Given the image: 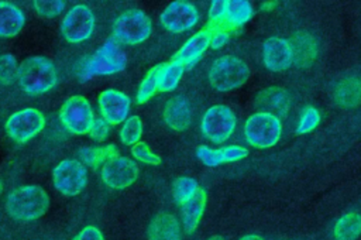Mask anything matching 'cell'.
Segmentation results:
<instances>
[{"label":"cell","instance_id":"obj_1","mask_svg":"<svg viewBox=\"0 0 361 240\" xmlns=\"http://www.w3.org/2000/svg\"><path fill=\"white\" fill-rule=\"evenodd\" d=\"M49 208L48 193L38 185H24L8 193L6 200L7 213L20 222L35 220Z\"/></svg>","mask_w":361,"mask_h":240},{"label":"cell","instance_id":"obj_2","mask_svg":"<svg viewBox=\"0 0 361 240\" xmlns=\"http://www.w3.org/2000/svg\"><path fill=\"white\" fill-rule=\"evenodd\" d=\"M17 80L28 95L45 93L58 82L55 64L45 56H30L20 64Z\"/></svg>","mask_w":361,"mask_h":240},{"label":"cell","instance_id":"obj_3","mask_svg":"<svg viewBox=\"0 0 361 240\" xmlns=\"http://www.w3.org/2000/svg\"><path fill=\"white\" fill-rule=\"evenodd\" d=\"M248 78V65L234 55H224L217 58L209 69V82L219 92L237 89L244 85Z\"/></svg>","mask_w":361,"mask_h":240},{"label":"cell","instance_id":"obj_4","mask_svg":"<svg viewBox=\"0 0 361 240\" xmlns=\"http://www.w3.org/2000/svg\"><path fill=\"white\" fill-rule=\"evenodd\" d=\"M126 55L120 49L114 38L107 40L92 56H89L80 69L82 79H89L93 75H111L126 68Z\"/></svg>","mask_w":361,"mask_h":240},{"label":"cell","instance_id":"obj_5","mask_svg":"<svg viewBox=\"0 0 361 240\" xmlns=\"http://www.w3.org/2000/svg\"><path fill=\"white\" fill-rule=\"evenodd\" d=\"M152 31L151 18L138 8L124 11L113 25V38L126 45H135L145 41Z\"/></svg>","mask_w":361,"mask_h":240},{"label":"cell","instance_id":"obj_6","mask_svg":"<svg viewBox=\"0 0 361 240\" xmlns=\"http://www.w3.org/2000/svg\"><path fill=\"white\" fill-rule=\"evenodd\" d=\"M282 133L281 120L269 113L258 112L250 116L244 124V136L248 144L257 148H268L278 143Z\"/></svg>","mask_w":361,"mask_h":240},{"label":"cell","instance_id":"obj_7","mask_svg":"<svg viewBox=\"0 0 361 240\" xmlns=\"http://www.w3.org/2000/svg\"><path fill=\"white\" fill-rule=\"evenodd\" d=\"M59 119L65 128L73 134L89 133L96 120L90 103L80 95L65 100L59 112Z\"/></svg>","mask_w":361,"mask_h":240},{"label":"cell","instance_id":"obj_8","mask_svg":"<svg viewBox=\"0 0 361 240\" xmlns=\"http://www.w3.org/2000/svg\"><path fill=\"white\" fill-rule=\"evenodd\" d=\"M200 127L206 138L220 144L233 134L235 128V116L230 107L224 104H214L203 114Z\"/></svg>","mask_w":361,"mask_h":240},{"label":"cell","instance_id":"obj_9","mask_svg":"<svg viewBox=\"0 0 361 240\" xmlns=\"http://www.w3.org/2000/svg\"><path fill=\"white\" fill-rule=\"evenodd\" d=\"M52 181L55 188L66 196L80 193L87 182V172L85 165L78 160H63L52 171Z\"/></svg>","mask_w":361,"mask_h":240},{"label":"cell","instance_id":"obj_10","mask_svg":"<svg viewBox=\"0 0 361 240\" xmlns=\"http://www.w3.org/2000/svg\"><path fill=\"white\" fill-rule=\"evenodd\" d=\"M45 126V117L37 109L28 107L13 113L6 121V131L17 143H25L35 137Z\"/></svg>","mask_w":361,"mask_h":240},{"label":"cell","instance_id":"obj_11","mask_svg":"<svg viewBox=\"0 0 361 240\" xmlns=\"http://www.w3.org/2000/svg\"><path fill=\"white\" fill-rule=\"evenodd\" d=\"M94 28L93 11L85 4L73 6L61 23V32L69 42H82L87 40Z\"/></svg>","mask_w":361,"mask_h":240},{"label":"cell","instance_id":"obj_12","mask_svg":"<svg viewBox=\"0 0 361 240\" xmlns=\"http://www.w3.org/2000/svg\"><path fill=\"white\" fill-rule=\"evenodd\" d=\"M138 176L137 164L128 157L117 155L107 161L102 168L103 182L113 189H124L135 182Z\"/></svg>","mask_w":361,"mask_h":240},{"label":"cell","instance_id":"obj_13","mask_svg":"<svg viewBox=\"0 0 361 240\" xmlns=\"http://www.w3.org/2000/svg\"><path fill=\"white\" fill-rule=\"evenodd\" d=\"M199 20L197 8L183 0L172 1L161 14V24L171 32H183L192 28Z\"/></svg>","mask_w":361,"mask_h":240},{"label":"cell","instance_id":"obj_14","mask_svg":"<svg viewBox=\"0 0 361 240\" xmlns=\"http://www.w3.org/2000/svg\"><path fill=\"white\" fill-rule=\"evenodd\" d=\"M99 109L102 117L109 124H118L128 119L130 99L120 90L107 89L99 95Z\"/></svg>","mask_w":361,"mask_h":240},{"label":"cell","instance_id":"obj_15","mask_svg":"<svg viewBox=\"0 0 361 240\" xmlns=\"http://www.w3.org/2000/svg\"><path fill=\"white\" fill-rule=\"evenodd\" d=\"M262 59L265 66L272 72H282L293 62L292 48L288 40L271 37L262 45Z\"/></svg>","mask_w":361,"mask_h":240},{"label":"cell","instance_id":"obj_16","mask_svg":"<svg viewBox=\"0 0 361 240\" xmlns=\"http://www.w3.org/2000/svg\"><path fill=\"white\" fill-rule=\"evenodd\" d=\"M212 35H213V30L212 28H204L197 31L195 35H192L182 47L175 54L173 61H178L180 64H183L185 66H190L192 64H195L202 55L203 52L210 47V41H212Z\"/></svg>","mask_w":361,"mask_h":240},{"label":"cell","instance_id":"obj_17","mask_svg":"<svg viewBox=\"0 0 361 240\" xmlns=\"http://www.w3.org/2000/svg\"><path fill=\"white\" fill-rule=\"evenodd\" d=\"M293 64L298 68H309L317 58V41L316 38L305 31H298L292 35L290 41Z\"/></svg>","mask_w":361,"mask_h":240},{"label":"cell","instance_id":"obj_18","mask_svg":"<svg viewBox=\"0 0 361 240\" xmlns=\"http://www.w3.org/2000/svg\"><path fill=\"white\" fill-rule=\"evenodd\" d=\"M162 116L169 128L176 131L186 130L192 121V110L189 102L180 95L171 97L164 107Z\"/></svg>","mask_w":361,"mask_h":240},{"label":"cell","instance_id":"obj_19","mask_svg":"<svg viewBox=\"0 0 361 240\" xmlns=\"http://www.w3.org/2000/svg\"><path fill=\"white\" fill-rule=\"evenodd\" d=\"M257 104L261 112L279 117L286 116L290 104L289 93L278 86H271L257 95Z\"/></svg>","mask_w":361,"mask_h":240},{"label":"cell","instance_id":"obj_20","mask_svg":"<svg viewBox=\"0 0 361 240\" xmlns=\"http://www.w3.org/2000/svg\"><path fill=\"white\" fill-rule=\"evenodd\" d=\"M148 240H180V226L175 216L161 213L148 226Z\"/></svg>","mask_w":361,"mask_h":240},{"label":"cell","instance_id":"obj_21","mask_svg":"<svg viewBox=\"0 0 361 240\" xmlns=\"http://www.w3.org/2000/svg\"><path fill=\"white\" fill-rule=\"evenodd\" d=\"M24 13L8 1H0V37L10 38L17 35L24 27Z\"/></svg>","mask_w":361,"mask_h":240},{"label":"cell","instance_id":"obj_22","mask_svg":"<svg viewBox=\"0 0 361 240\" xmlns=\"http://www.w3.org/2000/svg\"><path fill=\"white\" fill-rule=\"evenodd\" d=\"M334 102L344 109L357 107L361 103V79L351 76L340 80L334 89Z\"/></svg>","mask_w":361,"mask_h":240},{"label":"cell","instance_id":"obj_23","mask_svg":"<svg viewBox=\"0 0 361 240\" xmlns=\"http://www.w3.org/2000/svg\"><path fill=\"white\" fill-rule=\"evenodd\" d=\"M206 192L204 189L199 188L197 192L190 198L186 203L182 205V223L186 233H193L200 222V217L204 212L206 206Z\"/></svg>","mask_w":361,"mask_h":240},{"label":"cell","instance_id":"obj_24","mask_svg":"<svg viewBox=\"0 0 361 240\" xmlns=\"http://www.w3.org/2000/svg\"><path fill=\"white\" fill-rule=\"evenodd\" d=\"M252 16V7L250 1L245 0H227L226 14L223 21V30L228 31L231 28L240 27L247 23Z\"/></svg>","mask_w":361,"mask_h":240},{"label":"cell","instance_id":"obj_25","mask_svg":"<svg viewBox=\"0 0 361 240\" xmlns=\"http://www.w3.org/2000/svg\"><path fill=\"white\" fill-rule=\"evenodd\" d=\"M336 240H357L361 236V215L357 212L343 215L334 224Z\"/></svg>","mask_w":361,"mask_h":240},{"label":"cell","instance_id":"obj_26","mask_svg":"<svg viewBox=\"0 0 361 240\" xmlns=\"http://www.w3.org/2000/svg\"><path fill=\"white\" fill-rule=\"evenodd\" d=\"M185 68L186 66L183 64L173 59L171 62L162 64L159 71V78H158V90L161 92L173 90L178 86Z\"/></svg>","mask_w":361,"mask_h":240},{"label":"cell","instance_id":"obj_27","mask_svg":"<svg viewBox=\"0 0 361 240\" xmlns=\"http://www.w3.org/2000/svg\"><path fill=\"white\" fill-rule=\"evenodd\" d=\"M79 155L86 165L96 168L100 162L106 164L111 158L117 157V147L114 144H109L106 147H86L80 150Z\"/></svg>","mask_w":361,"mask_h":240},{"label":"cell","instance_id":"obj_28","mask_svg":"<svg viewBox=\"0 0 361 240\" xmlns=\"http://www.w3.org/2000/svg\"><path fill=\"white\" fill-rule=\"evenodd\" d=\"M142 136V121L138 116H130L121 130H120V140L126 145H135L140 143V138Z\"/></svg>","mask_w":361,"mask_h":240},{"label":"cell","instance_id":"obj_29","mask_svg":"<svg viewBox=\"0 0 361 240\" xmlns=\"http://www.w3.org/2000/svg\"><path fill=\"white\" fill-rule=\"evenodd\" d=\"M199 185L190 176H180L173 182V199L180 206L186 203L197 192Z\"/></svg>","mask_w":361,"mask_h":240},{"label":"cell","instance_id":"obj_30","mask_svg":"<svg viewBox=\"0 0 361 240\" xmlns=\"http://www.w3.org/2000/svg\"><path fill=\"white\" fill-rule=\"evenodd\" d=\"M162 65L154 66L142 79L138 88L137 93V102L138 103H145L157 90H158V78H159V71Z\"/></svg>","mask_w":361,"mask_h":240},{"label":"cell","instance_id":"obj_31","mask_svg":"<svg viewBox=\"0 0 361 240\" xmlns=\"http://www.w3.org/2000/svg\"><path fill=\"white\" fill-rule=\"evenodd\" d=\"M18 66L16 58L11 54L0 55V83L11 85L18 76Z\"/></svg>","mask_w":361,"mask_h":240},{"label":"cell","instance_id":"obj_32","mask_svg":"<svg viewBox=\"0 0 361 240\" xmlns=\"http://www.w3.org/2000/svg\"><path fill=\"white\" fill-rule=\"evenodd\" d=\"M34 8L35 11L45 18L56 17L59 16L65 8V1L62 0H34Z\"/></svg>","mask_w":361,"mask_h":240},{"label":"cell","instance_id":"obj_33","mask_svg":"<svg viewBox=\"0 0 361 240\" xmlns=\"http://www.w3.org/2000/svg\"><path fill=\"white\" fill-rule=\"evenodd\" d=\"M320 123V113L316 107L313 106H307L303 109L299 123H298V133L299 134H305L312 131L313 128L317 127V124Z\"/></svg>","mask_w":361,"mask_h":240},{"label":"cell","instance_id":"obj_34","mask_svg":"<svg viewBox=\"0 0 361 240\" xmlns=\"http://www.w3.org/2000/svg\"><path fill=\"white\" fill-rule=\"evenodd\" d=\"M196 157L207 167H216L220 164H224V157L220 150H213L206 145H199L196 148Z\"/></svg>","mask_w":361,"mask_h":240},{"label":"cell","instance_id":"obj_35","mask_svg":"<svg viewBox=\"0 0 361 240\" xmlns=\"http://www.w3.org/2000/svg\"><path fill=\"white\" fill-rule=\"evenodd\" d=\"M131 152H133V155L137 161H141L144 164H149V165H159L161 164V158L142 141L133 145Z\"/></svg>","mask_w":361,"mask_h":240},{"label":"cell","instance_id":"obj_36","mask_svg":"<svg viewBox=\"0 0 361 240\" xmlns=\"http://www.w3.org/2000/svg\"><path fill=\"white\" fill-rule=\"evenodd\" d=\"M109 133H110V127H109V123L102 117V119H96L89 134L93 140L96 141H103L109 137Z\"/></svg>","mask_w":361,"mask_h":240},{"label":"cell","instance_id":"obj_37","mask_svg":"<svg viewBox=\"0 0 361 240\" xmlns=\"http://www.w3.org/2000/svg\"><path fill=\"white\" fill-rule=\"evenodd\" d=\"M223 157H224V162H233V161H238L247 157L248 151L244 147L240 145H227L221 148Z\"/></svg>","mask_w":361,"mask_h":240},{"label":"cell","instance_id":"obj_38","mask_svg":"<svg viewBox=\"0 0 361 240\" xmlns=\"http://www.w3.org/2000/svg\"><path fill=\"white\" fill-rule=\"evenodd\" d=\"M228 31L226 30H214L213 35H212V41H210V47L213 49H219L221 48L227 41H228Z\"/></svg>","mask_w":361,"mask_h":240},{"label":"cell","instance_id":"obj_39","mask_svg":"<svg viewBox=\"0 0 361 240\" xmlns=\"http://www.w3.org/2000/svg\"><path fill=\"white\" fill-rule=\"evenodd\" d=\"M75 240H104L100 230L93 226H86Z\"/></svg>","mask_w":361,"mask_h":240},{"label":"cell","instance_id":"obj_40","mask_svg":"<svg viewBox=\"0 0 361 240\" xmlns=\"http://www.w3.org/2000/svg\"><path fill=\"white\" fill-rule=\"evenodd\" d=\"M238 240H264V239L261 236H257V234H247V236H243Z\"/></svg>","mask_w":361,"mask_h":240},{"label":"cell","instance_id":"obj_41","mask_svg":"<svg viewBox=\"0 0 361 240\" xmlns=\"http://www.w3.org/2000/svg\"><path fill=\"white\" fill-rule=\"evenodd\" d=\"M207 240H224L221 236H212L210 239H207Z\"/></svg>","mask_w":361,"mask_h":240}]
</instances>
